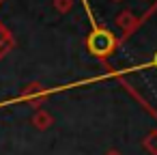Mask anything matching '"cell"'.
I'll return each instance as SVG.
<instances>
[{"mask_svg":"<svg viewBox=\"0 0 157 155\" xmlns=\"http://www.w3.org/2000/svg\"><path fill=\"white\" fill-rule=\"evenodd\" d=\"M153 67L157 69V54H155V58H153Z\"/></svg>","mask_w":157,"mask_h":155,"instance_id":"9","label":"cell"},{"mask_svg":"<svg viewBox=\"0 0 157 155\" xmlns=\"http://www.w3.org/2000/svg\"><path fill=\"white\" fill-rule=\"evenodd\" d=\"M116 45H118V39H116V35H112L108 28H103V26H95V30L88 35V39H86V48H88V52L93 54V56H99V58H105V56H110L114 50H116Z\"/></svg>","mask_w":157,"mask_h":155,"instance_id":"1","label":"cell"},{"mask_svg":"<svg viewBox=\"0 0 157 155\" xmlns=\"http://www.w3.org/2000/svg\"><path fill=\"white\" fill-rule=\"evenodd\" d=\"M52 5H54V9H56L58 13L65 15V13H69V11L73 9V0H54Z\"/></svg>","mask_w":157,"mask_h":155,"instance_id":"7","label":"cell"},{"mask_svg":"<svg viewBox=\"0 0 157 155\" xmlns=\"http://www.w3.org/2000/svg\"><path fill=\"white\" fill-rule=\"evenodd\" d=\"M142 146L151 153V155H157V129H151L146 134V138L142 140Z\"/></svg>","mask_w":157,"mask_h":155,"instance_id":"6","label":"cell"},{"mask_svg":"<svg viewBox=\"0 0 157 155\" xmlns=\"http://www.w3.org/2000/svg\"><path fill=\"white\" fill-rule=\"evenodd\" d=\"M105 155H121V153H118V151H116V149H110V151H108V153H105Z\"/></svg>","mask_w":157,"mask_h":155,"instance_id":"8","label":"cell"},{"mask_svg":"<svg viewBox=\"0 0 157 155\" xmlns=\"http://www.w3.org/2000/svg\"><path fill=\"white\" fill-rule=\"evenodd\" d=\"M13 48H15V39H13L11 30L0 22V58H5Z\"/></svg>","mask_w":157,"mask_h":155,"instance_id":"3","label":"cell"},{"mask_svg":"<svg viewBox=\"0 0 157 155\" xmlns=\"http://www.w3.org/2000/svg\"><path fill=\"white\" fill-rule=\"evenodd\" d=\"M114 22H116V26H118L125 35H129V33L138 26V17H136L131 11H121V13L116 15V20H114Z\"/></svg>","mask_w":157,"mask_h":155,"instance_id":"4","label":"cell"},{"mask_svg":"<svg viewBox=\"0 0 157 155\" xmlns=\"http://www.w3.org/2000/svg\"><path fill=\"white\" fill-rule=\"evenodd\" d=\"M114 2H123V0H114Z\"/></svg>","mask_w":157,"mask_h":155,"instance_id":"10","label":"cell"},{"mask_svg":"<svg viewBox=\"0 0 157 155\" xmlns=\"http://www.w3.org/2000/svg\"><path fill=\"white\" fill-rule=\"evenodd\" d=\"M48 95H50V93H48L45 86L39 84V82H30V84H26L24 91H22V99L28 101V106H33L35 110H41V106H43L45 99H48Z\"/></svg>","mask_w":157,"mask_h":155,"instance_id":"2","label":"cell"},{"mask_svg":"<svg viewBox=\"0 0 157 155\" xmlns=\"http://www.w3.org/2000/svg\"><path fill=\"white\" fill-rule=\"evenodd\" d=\"M2 2H5V0H0V5H2Z\"/></svg>","mask_w":157,"mask_h":155,"instance_id":"11","label":"cell"},{"mask_svg":"<svg viewBox=\"0 0 157 155\" xmlns=\"http://www.w3.org/2000/svg\"><path fill=\"white\" fill-rule=\"evenodd\" d=\"M33 125H35L39 131H45V129H50V127L54 125V116H52L50 112H45V110H37V112L33 114Z\"/></svg>","mask_w":157,"mask_h":155,"instance_id":"5","label":"cell"}]
</instances>
